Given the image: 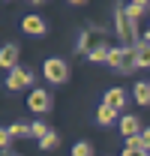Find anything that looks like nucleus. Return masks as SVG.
<instances>
[{
	"label": "nucleus",
	"instance_id": "obj_22",
	"mask_svg": "<svg viewBox=\"0 0 150 156\" xmlns=\"http://www.w3.org/2000/svg\"><path fill=\"white\" fill-rule=\"evenodd\" d=\"M123 156H144V153H141V150H126Z\"/></svg>",
	"mask_w": 150,
	"mask_h": 156
},
{
	"label": "nucleus",
	"instance_id": "obj_8",
	"mask_svg": "<svg viewBox=\"0 0 150 156\" xmlns=\"http://www.w3.org/2000/svg\"><path fill=\"white\" fill-rule=\"evenodd\" d=\"M138 129H141V126H138V117H135V114H126V117H120V132H123L126 138H129V135H141Z\"/></svg>",
	"mask_w": 150,
	"mask_h": 156
},
{
	"label": "nucleus",
	"instance_id": "obj_17",
	"mask_svg": "<svg viewBox=\"0 0 150 156\" xmlns=\"http://www.w3.org/2000/svg\"><path fill=\"white\" fill-rule=\"evenodd\" d=\"M108 54H111V48H105V45H96L93 51H90V60H105V63H108Z\"/></svg>",
	"mask_w": 150,
	"mask_h": 156
},
{
	"label": "nucleus",
	"instance_id": "obj_16",
	"mask_svg": "<svg viewBox=\"0 0 150 156\" xmlns=\"http://www.w3.org/2000/svg\"><path fill=\"white\" fill-rule=\"evenodd\" d=\"M126 150H141V153H147V150H144L141 135H129V138H126Z\"/></svg>",
	"mask_w": 150,
	"mask_h": 156
},
{
	"label": "nucleus",
	"instance_id": "obj_15",
	"mask_svg": "<svg viewBox=\"0 0 150 156\" xmlns=\"http://www.w3.org/2000/svg\"><path fill=\"white\" fill-rule=\"evenodd\" d=\"M72 156H93V147H90V141H78L72 147Z\"/></svg>",
	"mask_w": 150,
	"mask_h": 156
},
{
	"label": "nucleus",
	"instance_id": "obj_21",
	"mask_svg": "<svg viewBox=\"0 0 150 156\" xmlns=\"http://www.w3.org/2000/svg\"><path fill=\"white\" fill-rule=\"evenodd\" d=\"M141 141H144V150H150V129H141Z\"/></svg>",
	"mask_w": 150,
	"mask_h": 156
},
{
	"label": "nucleus",
	"instance_id": "obj_12",
	"mask_svg": "<svg viewBox=\"0 0 150 156\" xmlns=\"http://www.w3.org/2000/svg\"><path fill=\"white\" fill-rule=\"evenodd\" d=\"M135 102L138 105H150V81H138L135 84Z\"/></svg>",
	"mask_w": 150,
	"mask_h": 156
},
{
	"label": "nucleus",
	"instance_id": "obj_1",
	"mask_svg": "<svg viewBox=\"0 0 150 156\" xmlns=\"http://www.w3.org/2000/svg\"><path fill=\"white\" fill-rule=\"evenodd\" d=\"M42 75H45V81H51V84H63L69 78V63L63 57H48L42 63Z\"/></svg>",
	"mask_w": 150,
	"mask_h": 156
},
{
	"label": "nucleus",
	"instance_id": "obj_3",
	"mask_svg": "<svg viewBox=\"0 0 150 156\" xmlns=\"http://www.w3.org/2000/svg\"><path fill=\"white\" fill-rule=\"evenodd\" d=\"M27 108H30V111H36V114L51 111V93H48V90H42V87L30 90V96H27Z\"/></svg>",
	"mask_w": 150,
	"mask_h": 156
},
{
	"label": "nucleus",
	"instance_id": "obj_10",
	"mask_svg": "<svg viewBox=\"0 0 150 156\" xmlns=\"http://www.w3.org/2000/svg\"><path fill=\"white\" fill-rule=\"evenodd\" d=\"M135 66H141V69L150 66V42H138L135 45Z\"/></svg>",
	"mask_w": 150,
	"mask_h": 156
},
{
	"label": "nucleus",
	"instance_id": "obj_13",
	"mask_svg": "<svg viewBox=\"0 0 150 156\" xmlns=\"http://www.w3.org/2000/svg\"><path fill=\"white\" fill-rule=\"evenodd\" d=\"M57 144H60L57 132H45V135L39 138V147H42V150H57Z\"/></svg>",
	"mask_w": 150,
	"mask_h": 156
},
{
	"label": "nucleus",
	"instance_id": "obj_20",
	"mask_svg": "<svg viewBox=\"0 0 150 156\" xmlns=\"http://www.w3.org/2000/svg\"><path fill=\"white\" fill-rule=\"evenodd\" d=\"M129 6H135V9H141V12H144V9L150 6V0H132Z\"/></svg>",
	"mask_w": 150,
	"mask_h": 156
},
{
	"label": "nucleus",
	"instance_id": "obj_18",
	"mask_svg": "<svg viewBox=\"0 0 150 156\" xmlns=\"http://www.w3.org/2000/svg\"><path fill=\"white\" fill-rule=\"evenodd\" d=\"M9 141H12V132H9V129H0V150H3V153L9 150Z\"/></svg>",
	"mask_w": 150,
	"mask_h": 156
},
{
	"label": "nucleus",
	"instance_id": "obj_4",
	"mask_svg": "<svg viewBox=\"0 0 150 156\" xmlns=\"http://www.w3.org/2000/svg\"><path fill=\"white\" fill-rule=\"evenodd\" d=\"M27 84H33V72L30 69H24V66L9 69V78H6V87L9 90H24Z\"/></svg>",
	"mask_w": 150,
	"mask_h": 156
},
{
	"label": "nucleus",
	"instance_id": "obj_5",
	"mask_svg": "<svg viewBox=\"0 0 150 156\" xmlns=\"http://www.w3.org/2000/svg\"><path fill=\"white\" fill-rule=\"evenodd\" d=\"M21 30H24L27 36H42V33H45V21H42V15H24Z\"/></svg>",
	"mask_w": 150,
	"mask_h": 156
},
{
	"label": "nucleus",
	"instance_id": "obj_6",
	"mask_svg": "<svg viewBox=\"0 0 150 156\" xmlns=\"http://www.w3.org/2000/svg\"><path fill=\"white\" fill-rule=\"evenodd\" d=\"M132 21H135V18H132L126 9H123V12H117V30H120V36L126 39V42L135 39V27H132Z\"/></svg>",
	"mask_w": 150,
	"mask_h": 156
},
{
	"label": "nucleus",
	"instance_id": "obj_2",
	"mask_svg": "<svg viewBox=\"0 0 150 156\" xmlns=\"http://www.w3.org/2000/svg\"><path fill=\"white\" fill-rule=\"evenodd\" d=\"M108 63H111L114 69H120V72H129L132 66H135V48H114L111 54H108Z\"/></svg>",
	"mask_w": 150,
	"mask_h": 156
},
{
	"label": "nucleus",
	"instance_id": "obj_26",
	"mask_svg": "<svg viewBox=\"0 0 150 156\" xmlns=\"http://www.w3.org/2000/svg\"><path fill=\"white\" fill-rule=\"evenodd\" d=\"M33 3H42V0H33Z\"/></svg>",
	"mask_w": 150,
	"mask_h": 156
},
{
	"label": "nucleus",
	"instance_id": "obj_19",
	"mask_svg": "<svg viewBox=\"0 0 150 156\" xmlns=\"http://www.w3.org/2000/svg\"><path fill=\"white\" fill-rule=\"evenodd\" d=\"M45 132H51V129H48L45 123H33V126H30V135H36V138H42Z\"/></svg>",
	"mask_w": 150,
	"mask_h": 156
},
{
	"label": "nucleus",
	"instance_id": "obj_11",
	"mask_svg": "<svg viewBox=\"0 0 150 156\" xmlns=\"http://www.w3.org/2000/svg\"><path fill=\"white\" fill-rule=\"evenodd\" d=\"M105 105H111V108H117V111H120V108L126 105V93H123L120 87H111V90L105 93Z\"/></svg>",
	"mask_w": 150,
	"mask_h": 156
},
{
	"label": "nucleus",
	"instance_id": "obj_23",
	"mask_svg": "<svg viewBox=\"0 0 150 156\" xmlns=\"http://www.w3.org/2000/svg\"><path fill=\"white\" fill-rule=\"evenodd\" d=\"M69 3H72V6H81V3H84V0H69Z\"/></svg>",
	"mask_w": 150,
	"mask_h": 156
},
{
	"label": "nucleus",
	"instance_id": "obj_25",
	"mask_svg": "<svg viewBox=\"0 0 150 156\" xmlns=\"http://www.w3.org/2000/svg\"><path fill=\"white\" fill-rule=\"evenodd\" d=\"M147 42H150V30H147Z\"/></svg>",
	"mask_w": 150,
	"mask_h": 156
},
{
	"label": "nucleus",
	"instance_id": "obj_24",
	"mask_svg": "<svg viewBox=\"0 0 150 156\" xmlns=\"http://www.w3.org/2000/svg\"><path fill=\"white\" fill-rule=\"evenodd\" d=\"M6 156H15V153H9V150H6Z\"/></svg>",
	"mask_w": 150,
	"mask_h": 156
},
{
	"label": "nucleus",
	"instance_id": "obj_14",
	"mask_svg": "<svg viewBox=\"0 0 150 156\" xmlns=\"http://www.w3.org/2000/svg\"><path fill=\"white\" fill-rule=\"evenodd\" d=\"M9 132H12V138H27L30 135V126H27V123H12Z\"/></svg>",
	"mask_w": 150,
	"mask_h": 156
},
{
	"label": "nucleus",
	"instance_id": "obj_9",
	"mask_svg": "<svg viewBox=\"0 0 150 156\" xmlns=\"http://www.w3.org/2000/svg\"><path fill=\"white\" fill-rule=\"evenodd\" d=\"M114 120H117V108H111V105H99V111H96V123H102V126H111Z\"/></svg>",
	"mask_w": 150,
	"mask_h": 156
},
{
	"label": "nucleus",
	"instance_id": "obj_7",
	"mask_svg": "<svg viewBox=\"0 0 150 156\" xmlns=\"http://www.w3.org/2000/svg\"><path fill=\"white\" fill-rule=\"evenodd\" d=\"M0 66L3 69H15L18 66V45H3L0 48Z\"/></svg>",
	"mask_w": 150,
	"mask_h": 156
}]
</instances>
